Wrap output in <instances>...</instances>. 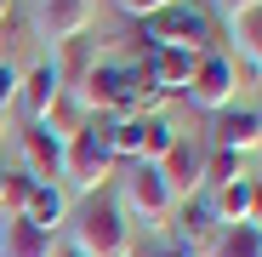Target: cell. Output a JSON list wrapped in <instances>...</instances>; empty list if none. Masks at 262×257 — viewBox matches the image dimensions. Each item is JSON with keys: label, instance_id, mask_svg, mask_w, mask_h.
I'll use <instances>...</instances> for the list:
<instances>
[{"label": "cell", "instance_id": "obj_1", "mask_svg": "<svg viewBox=\"0 0 262 257\" xmlns=\"http://www.w3.org/2000/svg\"><path fill=\"white\" fill-rule=\"evenodd\" d=\"M131 223L120 200L108 194H85V206L74 211V257H131Z\"/></svg>", "mask_w": 262, "mask_h": 257}, {"label": "cell", "instance_id": "obj_2", "mask_svg": "<svg viewBox=\"0 0 262 257\" xmlns=\"http://www.w3.org/2000/svg\"><path fill=\"white\" fill-rule=\"evenodd\" d=\"M143 92H154L143 63H92L80 74V103L97 114H120L131 103H143Z\"/></svg>", "mask_w": 262, "mask_h": 257}, {"label": "cell", "instance_id": "obj_3", "mask_svg": "<svg viewBox=\"0 0 262 257\" xmlns=\"http://www.w3.org/2000/svg\"><path fill=\"white\" fill-rule=\"evenodd\" d=\"M108 132H114V120H108V114H97L92 126L69 132V143H63V171H69V183H74L80 194H92V189L108 177V166H114Z\"/></svg>", "mask_w": 262, "mask_h": 257}, {"label": "cell", "instance_id": "obj_4", "mask_svg": "<svg viewBox=\"0 0 262 257\" xmlns=\"http://www.w3.org/2000/svg\"><path fill=\"white\" fill-rule=\"evenodd\" d=\"M143 40H148V46H165V52H194V57H205V46H211V17H205L200 6L171 0L165 12L143 17Z\"/></svg>", "mask_w": 262, "mask_h": 257}, {"label": "cell", "instance_id": "obj_5", "mask_svg": "<svg viewBox=\"0 0 262 257\" xmlns=\"http://www.w3.org/2000/svg\"><path fill=\"white\" fill-rule=\"evenodd\" d=\"M177 143V126H171L165 114H131V120H114V132H108V149L114 160H154Z\"/></svg>", "mask_w": 262, "mask_h": 257}, {"label": "cell", "instance_id": "obj_6", "mask_svg": "<svg viewBox=\"0 0 262 257\" xmlns=\"http://www.w3.org/2000/svg\"><path fill=\"white\" fill-rule=\"evenodd\" d=\"M125 206L137 211L143 223H165L171 218V189H165L154 160H131V171H125Z\"/></svg>", "mask_w": 262, "mask_h": 257}, {"label": "cell", "instance_id": "obj_7", "mask_svg": "<svg viewBox=\"0 0 262 257\" xmlns=\"http://www.w3.org/2000/svg\"><path fill=\"white\" fill-rule=\"evenodd\" d=\"M211 149H234V154H251V149H262V114L256 109H216V120H211Z\"/></svg>", "mask_w": 262, "mask_h": 257}, {"label": "cell", "instance_id": "obj_8", "mask_svg": "<svg viewBox=\"0 0 262 257\" xmlns=\"http://www.w3.org/2000/svg\"><path fill=\"white\" fill-rule=\"evenodd\" d=\"M188 97L200 103V109H228L234 103V63L228 57H200L194 63V80H188Z\"/></svg>", "mask_w": 262, "mask_h": 257}, {"label": "cell", "instance_id": "obj_9", "mask_svg": "<svg viewBox=\"0 0 262 257\" xmlns=\"http://www.w3.org/2000/svg\"><path fill=\"white\" fill-rule=\"evenodd\" d=\"M200 171H205V149L188 143V137H177V143L160 154V177H165L171 194H194L200 189Z\"/></svg>", "mask_w": 262, "mask_h": 257}, {"label": "cell", "instance_id": "obj_10", "mask_svg": "<svg viewBox=\"0 0 262 257\" xmlns=\"http://www.w3.org/2000/svg\"><path fill=\"white\" fill-rule=\"evenodd\" d=\"M17 86H23L29 120H40V126H46V120L57 114V103H63V74H57V63H40V69H29V80H17Z\"/></svg>", "mask_w": 262, "mask_h": 257}, {"label": "cell", "instance_id": "obj_11", "mask_svg": "<svg viewBox=\"0 0 262 257\" xmlns=\"http://www.w3.org/2000/svg\"><path fill=\"white\" fill-rule=\"evenodd\" d=\"M23 154H29V166H34V171H29L34 183H52L57 171H63V137L46 132L40 120H29V132H23Z\"/></svg>", "mask_w": 262, "mask_h": 257}, {"label": "cell", "instance_id": "obj_12", "mask_svg": "<svg viewBox=\"0 0 262 257\" xmlns=\"http://www.w3.org/2000/svg\"><path fill=\"white\" fill-rule=\"evenodd\" d=\"M40 29L52 40H80L92 29V0H46L40 6Z\"/></svg>", "mask_w": 262, "mask_h": 257}, {"label": "cell", "instance_id": "obj_13", "mask_svg": "<svg viewBox=\"0 0 262 257\" xmlns=\"http://www.w3.org/2000/svg\"><path fill=\"white\" fill-rule=\"evenodd\" d=\"M194 52H165V46H154L148 52V86L154 92H188V80H194Z\"/></svg>", "mask_w": 262, "mask_h": 257}, {"label": "cell", "instance_id": "obj_14", "mask_svg": "<svg viewBox=\"0 0 262 257\" xmlns=\"http://www.w3.org/2000/svg\"><path fill=\"white\" fill-rule=\"evenodd\" d=\"M0 257H57V240L46 229H34L29 218H6V229H0Z\"/></svg>", "mask_w": 262, "mask_h": 257}, {"label": "cell", "instance_id": "obj_15", "mask_svg": "<svg viewBox=\"0 0 262 257\" xmlns=\"http://www.w3.org/2000/svg\"><path fill=\"white\" fill-rule=\"evenodd\" d=\"M23 218H29L34 229L57 234V223H63V189H57V183H34V194H29V206H23Z\"/></svg>", "mask_w": 262, "mask_h": 257}, {"label": "cell", "instance_id": "obj_16", "mask_svg": "<svg viewBox=\"0 0 262 257\" xmlns=\"http://www.w3.org/2000/svg\"><path fill=\"white\" fill-rule=\"evenodd\" d=\"M205 257H262V229H251V223H228L223 234L205 246Z\"/></svg>", "mask_w": 262, "mask_h": 257}, {"label": "cell", "instance_id": "obj_17", "mask_svg": "<svg viewBox=\"0 0 262 257\" xmlns=\"http://www.w3.org/2000/svg\"><path fill=\"white\" fill-rule=\"evenodd\" d=\"M211 218L216 223H245L251 218V177H234L211 194Z\"/></svg>", "mask_w": 262, "mask_h": 257}, {"label": "cell", "instance_id": "obj_18", "mask_svg": "<svg viewBox=\"0 0 262 257\" xmlns=\"http://www.w3.org/2000/svg\"><path fill=\"white\" fill-rule=\"evenodd\" d=\"M228 29H234V52H239L251 69H262V6H251V12L228 17Z\"/></svg>", "mask_w": 262, "mask_h": 257}, {"label": "cell", "instance_id": "obj_19", "mask_svg": "<svg viewBox=\"0 0 262 257\" xmlns=\"http://www.w3.org/2000/svg\"><path fill=\"white\" fill-rule=\"evenodd\" d=\"M234 177H245V154H234V149H211L205 154V171H200V183H234Z\"/></svg>", "mask_w": 262, "mask_h": 257}, {"label": "cell", "instance_id": "obj_20", "mask_svg": "<svg viewBox=\"0 0 262 257\" xmlns=\"http://www.w3.org/2000/svg\"><path fill=\"white\" fill-rule=\"evenodd\" d=\"M29 194H34V177H29V171H6V189H0V206H6V218H23Z\"/></svg>", "mask_w": 262, "mask_h": 257}, {"label": "cell", "instance_id": "obj_21", "mask_svg": "<svg viewBox=\"0 0 262 257\" xmlns=\"http://www.w3.org/2000/svg\"><path fill=\"white\" fill-rule=\"evenodd\" d=\"M211 223H216V218H211V200H188V206H183V251H188V240H200Z\"/></svg>", "mask_w": 262, "mask_h": 257}, {"label": "cell", "instance_id": "obj_22", "mask_svg": "<svg viewBox=\"0 0 262 257\" xmlns=\"http://www.w3.org/2000/svg\"><path fill=\"white\" fill-rule=\"evenodd\" d=\"M171 0H120V12L125 17H154V12H165Z\"/></svg>", "mask_w": 262, "mask_h": 257}, {"label": "cell", "instance_id": "obj_23", "mask_svg": "<svg viewBox=\"0 0 262 257\" xmlns=\"http://www.w3.org/2000/svg\"><path fill=\"white\" fill-rule=\"evenodd\" d=\"M12 97H17V69H12V63H0V109H6Z\"/></svg>", "mask_w": 262, "mask_h": 257}, {"label": "cell", "instance_id": "obj_24", "mask_svg": "<svg viewBox=\"0 0 262 257\" xmlns=\"http://www.w3.org/2000/svg\"><path fill=\"white\" fill-rule=\"evenodd\" d=\"M223 17H239V12H251V6H262V0H211Z\"/></svg>", "mask_w": 262, "mask_h": 257}, {"label": "cell", "instance_id": "obj_25", "mask_svg": "<svg viewBox=\"0 0 262 257\" xmlns=\"http://www.w3.org/2000/svg\"><path fill=\"white\" fill-rule=\"evenodd\" d=\"M251 229H262V183H251V218H245Z\"/></svg>", "mask_w": 262, "mask_h": 257}, {"label": "cell", "instance_id": "obj_26", "mask_svg": "<svg viewBox=\"0 0 262 257\" xmlns=\"http://www.w3.org/2000/svg\"><path fill=\"white\" fill-rule=\"evenodd\" d=\"M148 257H194V251H183V246H160V251H148Z\"/></svg>", "mask_w": 262, "mask_h": 257}, {"label": "cell", "instance_id": "obj_27", "mask_svg": "<svg viewBox=\"0 0 262 257\" xmlns=\"http://www.w3.org/2000/svg\"><path fill=\"white\" fill-rule=\"evenodd\" d=\"M6 17H12V0H0V23H6Z\"/></svg>", "mask_w": 262, "mask_h": 257}, {"label": "cell", "instance_id": "obj_28", "mask_svg": "<svg viewBox=\"0 0 262 257\" xmlns=\"http://www.w3.org/2000/svg\"><path fill=\"white\" fill-rule=\"evenodd\" d=\"M0 132H6V109H0Z\"/></svg>", "mask_w": 262, "mask_h": 257}, {"label": "cell", "instance_id": "obj_29", "mask_svg": "<svg viewBox=\"0 0 262 257\" xmlns=\"http://www.w3.org/2000/svg\"><path fill=\"white\" fill-rule=\"evenodd\" d=\"M0 189H6V166H0Z\"/></svg>", "mask_w": 262, "mask_h": 257}, {"label": "cell", "instance_id": "obj_30", "mask_svg": "<svg viewBox=\"0 0 262 257\" xmlns=\"http://www.w3.org/2000/svg\"><path fill=\"white\" fill-rule=\"evenodd\" d=\"M57 257H74V246H69V251H57Z\"/></svg>", "mask_w": 262, "mask_h": 257}, {"label": "cell", "instance_id": "obj_31", "mask_svg": "<svg viewBox=\"0 0 262 257\" xmlns=\"http://www.w3.org/2000/svg\"><path fill=\"white\" fill-rule=\"evenodd\" d=\"M131 257H148V251H131Z\"/></svg>", "mask_w": 262, "mask_h": 257}, {"label": "cell", "instance_id": "obj_32", "mask_svg": "<svg viewBox=\"0 0 262 257\" xmlns=\"http://www.w3.org/2000/svg\"><path fill=\"white\" fill-rule=\"evenodd\" d=\"M256 114H262V109H256Z\"/></svg>", "mask_w": 262, "mask_h": 257}]
</instances>
